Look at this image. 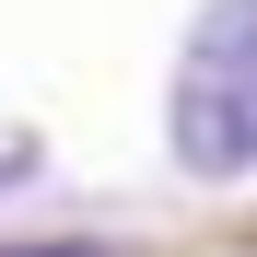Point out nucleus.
I'll return each mask as SVG.
<instances>
[{"label": "nucleus", "instance_id": "obj_1", "mask_svg": "<svg viewBox=\"0 0 257 257\" xmlns=\"http://www.w3.org/2000/svg\"><path fill=\"white\" fill-rule=\"evenodd\" d=\"M164 152L199 187L257 176V0H199L176 82H164Z\"/></svg>", "mask_w": 257, "mask_h": 257}, {"label": "nucleus", "instance_id": "obj_2", "mask_svg": "<svg viewBox=\"0 0 257 257\" xmlns=\"http://www.w3.org/2000/svg\"><path fill=\"white\" fill-rule=\"evenodd\" d=\"M0 257H105V245H0Z\"/></svg>", "mask_w": 257, "mask_h": 257}]
</instances>
